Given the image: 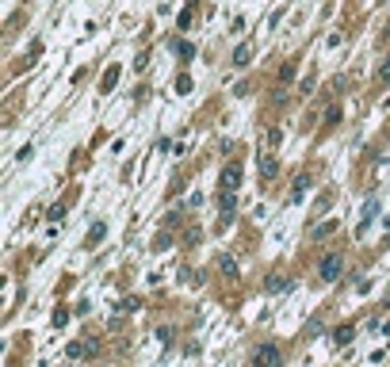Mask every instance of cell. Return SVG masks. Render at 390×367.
<instances>
[{"label": "cell", "instance_id": "cell-1", "mask_svg": "<svg viewBox=\"0 0 390 367\" xmlns=\"http://www.w3.org/2000/svg\"><path fill=\"white\" fill-rule=\"evenodd\" d=\"M253 367H279V348L275 344H260L253 352Z\"/></svg>", "mask_w": 390, "mask_h": 367}, {"label": "cell", "instance_id": "cell-2", "mask_svg": "<svg viewBox=\"0 0 390 367\" xmlns=\"http://www.w3.org/2000/svg\"><path fill=\"white\" fill-rule=\"evenodd\" d=\"M341 272H345V260H341V256H337V252H329V256H325V260H321V279H337L341 276Z\"/></svg>", "mask_w": 390, "mask_h": 367}, {"label": "cell", "instance_id": "cell-3", "mask_svg": "<svg viewBox=\"0 0 390 367\" xmlns=\"http://www.w3.org/2000/svg\"><path fill=\"white\" fill-rule=\"evenodd\" d=\"M237 180H241V164H226L222 168V191H233Z\"/></svg>", "mask_w": 390, "mask_h": 367}, {"label": "cell", "instance_id": "cell-4", "mask_svg": "<svg viewBox=\"0 0 390 367\" xmlns=\"http://www.w3.org/2000/svg\"><path fill=\"white\" fill-rule=\"evenodd\" d=\"M218 268H222L226 276H237V260H233V256H226V252L218 256Z\"/></svg>", "mask_w": 390, "mask_h": 367}, {"label": "cell", "instance_id": "cell-5", "mask_svg": "<svg viewBox=\"0 0 390 367\" xmlns=\"http://www.w3.org/2000/svg\"><path fill=\"white\" fill-rule=\"evenodd\" d=\"M333 340H337V344H348V340H352V325H341V329L333 333Z\"/></svg>", "mask_w": 390, "mask_h": 367}, {"label": "cell", "instance_id": "cell-6", "mask_svg": "<svg viewBox=\"0 0 390 367\" xmlns=\"http://www.w3.org/2000/svg\"><path fill=\"white\" fill-rule=\"evenodd\" d=\"M260 168H264V176H272V172H275V164H272V157H268V153L260 157Z\"/></svg>", "mask_w": 390, "mask_h": 367}, {"label": "cell", "instance_id": "cell-7", "mask_svg": "<svg viewBox=\"0 0 390 367\" xmlns=\"http://www.w3.org/2000/svg\"><path fill=\"white\" fill-rule=\"evenodd\" d=\"M379 81H383V84H390V58L383 61V69H379Z\"/></svg>", "mask_w": 390, "mask_h": 367}, {"label": "cell", "instance_id": "cell-8", "mask_svg": "<svg viewBox=\"0 0 390 367\" xmlns=\"http://www.w3.org/2000/svg\"><path fill=\"white\" fill-rule=\"evenodd\" d=\"M268 291H287V279H268Z\"/></svg>", "mask_w": 390, "mask_h": 367}, {"label": "cell", "instance_id": "cell-9", "mask_svg": "<svg viewBox=\"0 0 390 367\" xmlns=\"http://www.w3.org/2000/svg\"><path fill=\"white\" fill-rule=\"evenodd\" d=\"M176 92H191V77H180V81H176Z\"/></svg>", "mask_w": 390, "mask_h": 367}, {"label": "cell", "instance_id": "cell-10", "mask_svg": "<svg viewBox=\"0 0 390 367\" xmlns=\"http://www.w3.org/2000/svg\"><path fill=\"white\" fill-rule=\"evenodd\" d=\"M100 237H103V222H100V226H92V230H88V241H100Z\"/></svg>", "mask_w": 390, "mask_h": 367}]
</instances>
